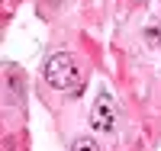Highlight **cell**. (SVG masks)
Instances as JSON below:
<instances>
[{"instance_id":"2","label":"cell","mask_w":161,"mask_h":151,"mask_svg":"<svg viewBox=\"0 0 161 151\" xmlns=\"http://www.w3.org/2000/svg\"><path fill=\"white\" fill-rule=\"evenodd\" d=\"M90 126L97 132H113L116 129V103L110 93H100L90 106Z\"/></svg>"},{"instance_id":"4","label":"cell","mask_w":161,"mask_h":151,"mask_svg":"<svg viewBox=\"0 0 161 151\" xmlns=\"http://www.w3.org/2000/svg\"><path fill=\"white\" fill-rule=\"evenodd\" d=\"M71 151H100V148H97L93 138H77V142L71 145Z\"/></svg>"},{"instance_id":"3","label":"cell","mask_w":161,"mask_h":151,"mask_svg":"<svg viewBox=\"0 0 161 151\" xmlns=\"http://www.w3.org/2000/svg\"><path fill=\"white\" fill-rule=\"evenodd\" d=\"M145 42H148L152 48H161V23L145 26Z\"/></svg>"},{"instance_id":"1","label":"cell","mask_w":161,"mask_h":151,"mask_svg":"<svg viewBox=\"0 0 161 151\" xmlns=\"http://www.w3.org/2000/svg\"><path fill=\"white\" fill-rule=\"evenodd\" d=\"M45 84L52 90H74L80 84V67L74 61V55L68 51H58V55H52V58L45 61Z\"/></svg>"}]
</instances>
